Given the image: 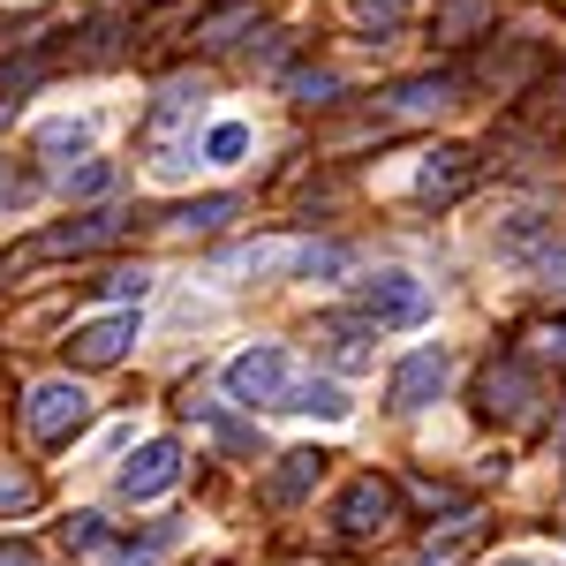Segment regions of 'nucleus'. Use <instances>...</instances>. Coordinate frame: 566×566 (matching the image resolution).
<instances>
[{
	"label": "nucleus",
	"mask_w": 566,
	"mask_h": 566,
	"mask_svg": "<svg viewBox=\"0 0 566 566\" xmlns=\"http://www.w3.org/2000/svg\"><path fill=\"white\" fill-rule=\"evenodd\" d=\"M536 272H544V287H566V242H544L536 250Z\"/></svg>",
	"instance_id": "obj_22"
},
{
	"label": "nucleus",
	"mask_w": 566,
	"mask_h": 566,
	"mask_svg": "<svg viewBox=\"0 0 566 566\" xmlns=\"http://www.w3.org/2000/svg\"><path fill=\"white\" fill-rule=\"evenodd\" d=\"M438 392H446V355H438V348H416V355H400V363H392V386H386V400L400 408V416L431 408Z\"/></svg>",
	"instance_id": "obj_9"
},
{
	"label": "nucleus",
	"mask_w": 566,
	"mask_h": 566,
	"mask_svg": "<svg viewBox=\"0 0 566 566\" xmlns=\"http://www.w3.org/2000/svg\"><path fill=\"white\" fill-rule=\"evenodd\" d=\"M23 423H31V438L61 446V438H76L91 423V392L76 378H39V386L23 392Z\"/></svg>",
	"instance_id": "obj_5"
},
{
	"label": "nucleus",
	"mask_w": 566,
	"mask_h": 566,
	"mask_svg": "<svg viewBox=\"0 0 566 566\" xmlns=\"http://www.w3.org/2000/svg\"><path fill=\"white\" fill-rule=\"evenodd\" d=\"M536 400H544V378H536V363L528 355H491L476 378V408L491 423H528L536 416Z\"/></svg>",
	"instance_id": "obj_3"
},
{
	"label": "nucleus",
	"mask_w": 566,
	"mask_h": 566,
	"mask_svg": "<svg viewBox=\"0 0 566 566\" xmlns=\"http://www.w3.org/2000/svg\"><path fill=\"white\" fill-rule=\"evenodd\" d=\"M499 566H522V559H499Z\"/></svg>",
	"instance_id": "obj_28"
},
{
	"label": "nucleus",
	"mask_w": 566,
	"mask_h": 566,
	"mask_svg": "<svg viewBox=\"0 0 566 566\" xmlns=\"http://www.w3.org/2000/svg\"><path fill=\"white\" fill-rule=\"evenodd\" d=\"M348 23L363 39H392L408 23V0H348Z\"/></svg>",
	"instance_id": "obj_15"
},
{
	"label": "nucleus",
	"mask_w": 566,
	"mask_h": 566,
	"mask_svg": "<svg viewBox=\"0 0 566 566\" xmlns=\"http://www.w3.org/2000/svg\"><path fill=\"white\" fill-rule=\"evenodd\" d=\"M227 392L242 400V408H295V416H348V392L325 386V378H310L303 363L287 348H250L227 363Z\"/></svg>",
	"instance_id": "obj_1"
},
{
	"label": "nucleus",
	"mask_w": 566,
	"mask_h": 566,
	"mask_svg": "<svg viewBox=\"0 0 566 566\" xmlns=\"http://www.w3.org/2000/svg\"><path fill=\"white\" fill-rule=\"evenodd\" d=\"M31 197H39V175H31V167H15V159H0V212L31 205Z\"/></svg>",
	"instance_id": "obj_20"
},
{
	"label": "nucleus",
	"mask_w": 566,
	"mask_h": 566,
	"mask_svg": "<svg viewBox=\"0 0 566 566\" xmlns=\"http://www.w3.org/2000/svg\"><path fill=\"white\" fill-rule=\"evenodd\" d=\"M370 333H378V325H363V317H317V348H325L333 370H370V363H378Z\"/></svg>",
	"instance_id": "obj_11"
},
{
	"label": "nucleus",
	"mask_w": 566,
	"mask_h": 566,
	"mask_svg": "<svg viewBox=\"0 0 566 566\" xmlns=\"http://www.w3.org/2000/svg\"><path fill=\"white\" fill-rule=\"evenodd\" d=\"M355 317L378 325V333L423 325V317H431V287H423L416 272H370V280H355Z\"/></svg>",
	"instance_id": "obj_4"
},
{
	"label": "nucleus",
	"mask_w": 566,
	"mask_h": 566,
	"mask_svg": "<svg viewBox=\"0 0 566 566\" xmlns=\"http://www.w3.org/2000/svg\"><path fill=\"white\" fill-rule=\"evenodd\" d=\"M136 340V310H114V317H91V325H76L61 348H69V363L76 370H106V363H122Z\"/></svg>",
	"instance_id": "obj_7"
},
{
	"label": "nucleus",
	"mask_w": 566,
	"mask_h": 566,
	"mask_svg": "<svg viewBox=\"0 0 566 566\" xmlns=\"http://www.w3.org/2000/svg\"><path fill=\"white\" fill-rule=\"evenodd\" d=\"M98 544H106L98 514H76V522H69V552H98Z\"/></svg>",
	"instance_id": "obj_21"
},
{
	"label": "nucleus",
	"mask_w": 566,
	"mask_h": 566,
	"mask_svg": "<svg viewBox=\"0 0 566 566\" xmlns=\"http://www.w3.org/2000/svg\"><path fill=\"white\" fill-rule=\"evenodd\" d=\"M287 98H303V106H333V98H340V76H333V69H295V76H287Z\"/></svg>",
	"instance_id": "obj_18"
},
{
	"label": "nucleus",
	"mask_w": 566,
	"mask_h": 566,
	"mask_svg": "<svg viewBox=\"0 0 566 566\" xmlns=\"http://www.w3.org/2000/svg\"><path fill=\"white\" fill-rule=\"evenodd\" d=\"M129 227H136L129 212H84V219H61V227H45V234H31V242H23V264H39V258H91V250H114V242H122Z\"/></svg>",
	"instance_id": "obj_6"
},
{
	"label": "nucleus",
	"mask_w": 566,
	"mask_h": 566,
	"mask_svg": "<svg viewBox=\"0 0 566 566\" xmlns=\"http://www.w3.org/2000/svg\"><path fill=\"white\" fill-rule=\"evenodd\" d=\"M242 151H250V129H242V122H219V129L205 136V159H212V167H234Z\"/></svg>",
	"instance_id": "obj_19"
},
{
	"label": "nucleus",
	"mask_w": 566,
	"mask_h": 566,
	"mask_svg": "<svg viewBox=\"0 0 566 566\" xmlns=\"http://www.w3.org/2000/svg\"><path fill=\"white\" fill-rule=\"evenodd\" d=\"M416 499H423V506H431V514H438V506H446V514H453V506H461V491H446V483H416Z\"/></svg>",
	"instance_id": "obj_25"
},
{
	"label": "nucleus",
	"mask_w": 566,
	"mask_h": 566,
	"mask_svg": "<svg viewBox=\"0 0 566 566\" xmlns=\"http://www.w3.org/2000/svg\"><path fill=\"white\" fill-rule=\"evenodd\" d=\"M325 461H333V453H317V446L280 453V469L264 476V499H272V506H295V499H310V491H317V476H325Z\"/></svg>",
	"instance_id": "obj_12"
},
{
	"label": "nucleus",
	"mask_w": 566,
	"mask_h": 566,
	"mask_svg": "<svg viewBox=\"0 0 566 566\" xmlns=\"http://www.w3.org/2000/svg\"><path fill=\"white\" fill-rule=\"evenodd\" d=\"M227 219H242V197H197V205H181V212H175V227L212 234V227H227Z\"/></svg>",
	"instance_id": "obj_16"
},
{
	"label": "nucleus",
	"mask_w": 566,
	"mask_h": 566,
	"mask_svg": "<svg viewBox=\"0 0 566 566\" xmlns=\"http://www.w3.org/2000/svg\"><path fill=\"white\" fill-rule=\"evenodd\" d=\"M0 566H45V559H39V544H15V536H8V544H0Z\"/></svg>",
	"instance_id": "obj_26"
},
{
	"label": "nucleus",
	"mask_w": 566,
	"mask_h": 566,
	"mask_svg": "<svg viewBox=\"0 0 566 566\" xmlns=\"http://www.w3.org/2000/svg\"><path fill=\"white\" fill-rule=\"evenodd\" d=\"M469 181H476V151L469 144H438L423 159V175H416V197L423 205H453V197H469Z\"/></svg>",
	"instance_id": "obj_10"
},
{
	"label": "nucleus",
	"mask_w": 566,
	"mask_h": 566,
	"mask_svg": "<svg viewBox=\"0 0 566 566\" xmlns=\"http://www.w3.org/2000/svg\"><path fill=\"white\" fill-rule=\"evenodd\" d=\"M242 31H258V0H227V8H212V15H197L189 39L197 45H234Z\"/></svg>",
	"instance_id": "obj_14"
},
{
	"label": "nucleus",
	"mask_w": 566,
	"mask_h": 566,
	"mask_svg": "<svg viewBox=\"0 0 566 566\" xmlns=\"http://www.w3.org/2000/svg\"><path fill=\"white\" fill-rule=\"evenodd\" d=\"M69 189H76V197H98V189H106V167H98V159H91V167H76V175H69Z\"/></svg>",
	"instance_id": "obj_24"
},
{
	"label": "nucleus",
	"mask_w": 566,
	"mask_h": 566,
	"mask_svg": "<svg viewBox=\"0 0 566 566\" xmlns=\"http://www.w3.org/2000/svg\"><path fill=\"white\" fill-rule=\"evenodd\" d=\"M453 91H461V76H408L386 91V106L392 114H431V106H453Z\"/></svg>",
	"instance_id": "obj_13"
},
{
	"label": "nucleus",
	"mask_w": 566,
	"mask_h": 566,
	"mask_svg": "<svg viewBox=\"0 0 566 566\" xmlns=\"http://www.w3.org/2000/svg\"><path fill=\"white\" fill-rule=\"evenodd\" d=\"M544 348H552V355H566V317H559V325H544Z\"/></svg>",
	"instance_id": "obj_27"
},
{
	"label": "nucleus",
	"mask_w": 566,
	"mask_h": 566,
	"mask_svg": "<svg viewBox=\"0 0 566 566\" xmlns=\"http://www.w3.org/2000/svg\"><path fill=\"white\" fill-rule=\"evenodd\" d=\"M400 528V483L392 476H355L348 491H340V506H333V536L340 544H378V536H392Z\"/></svg>",
	"instance_id": "obj_2"
},
{
	"label": "nucleus",
	"mask_w": 566,
	"mask_h": 566,
	"mask_svg": "<svg viewBox=\"0 0 566 566\" xmlns=\"http://www.w3.org/2000/svg\"><path fill=\"white\" fill-rule=\"evenodd\" d=\"M39 144H45V151H69V144H84V122H53Z\"/></svg>",
	"instance_id": "obj_23"
},
{
	"label": "nucleus",
	"mask_w": 566,
	"mask_h": 566,
	"mask_svg": "<svg viewBox=\"0 0 566 566\" xmlns=\"http://www.w3.org/2000/svg\"><path fill=\"white\" fill-rule=\"evenodd\" d=\"M491 23V0H446L438 8V39H476Z\"/></svg>",
	"instance_id": "obj_17"
},
{
	"label": "nucleus",
	"mask_w": 566,
	"mask_h": 566,
	"mask_svg": "<svg viewBox=\"0 0 566 566\" xmlns=\"http://www.w3.org/2000/svg\"><path fill=\"white\" fill-rule=\"evenodd\" d=\"M175 483H181V446L175 438H151V446H136V461L122 469V499L151 506V499H167Z\"/></svg>",
	"instance_id": "obj_8"
}]
</instances>
